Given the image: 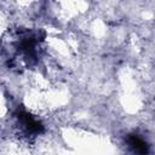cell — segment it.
<instances>
[{"mask_svg":"<svg viewBox=\"0 0 155 155\" xmlns=\"http://www.w3.org/2000/svg\"><path fill=\"white\" fill-rule=\"evenodd\" d=\"M128 142H130V144L134 148V150H136L138 154L145 155V154L148 153L147 143H145L143 139H140L139 137H137V136H131L130 139H128Z\"/></svg>","mask_w":155,"mask_h":155,"instance_id":"cell-1","label":"cell"}]
</instances>
